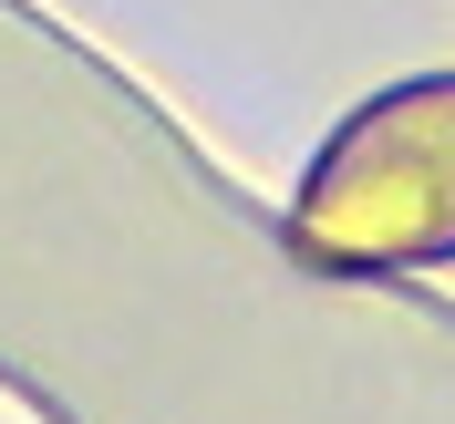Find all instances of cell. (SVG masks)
Returning a JSON list of instances; mask_svg holds the SVG:
<instances>
[{"mask_svg":"<svg viewBox=\"0 0 455 424\" xmlns=\"http://www.w3.org/2000/svg\"><path fill=\"white\" fill-rule=\"evenodd\" d=\"M290 238L331 269H403L455 259V73L372 93L321 145Z\"/></svg>","mask_w":455,"mask_h":424,"instance_id":"1","label":"cell"}]
</instances>
